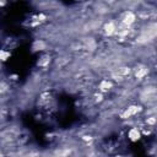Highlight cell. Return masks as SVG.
<instances>
[{
	"instance_id": "obj_11",
	"label": "cell",
	"mask_w": 157,
	"mask_h": 157,
	"mask_svg": "<svg viewBox=\"0 0 157 157\" xmlns=\"http://www.w3.org/2000/svg\"><path fill=\"white\" fill-rule=\"evenodd\" d=\"M16 77H17L16 75H12V76H11V80H16Z\"/></svg>"
},
{
	"instance_id": "obj_6",
	"label": "cell",
	"mask_w": 157,
	"mask_h": 157,
	"mask_svg": "<svg viewBox=\"0 0 157 157\" xmlns=\"http://www.w3.org/2000/svg\"><path fill=\"white\" fill-rule=\"evenodd\" d=\"M112 87H113V83L109 80H102L99 83V91L101 92H108Z\"/></svg>"
},
{
	"instance_id": "obj_10",
	"label": "cell",
	"mask_w": 157,
	"mask_h": 157,
	"mask_svg": "<svg viewBox=\"0 0 157 157\" xmlns=\"http://www.w3.org/2000/svg\"><path fill=\"white\" fill-rule=\"evenodd\" d=\"M146 123L147 124H150V125H153L155 123H156V118L152 115V117H148L147 119H146Z\"/></svg>"
},
{
	"instance_id": "obj_9",
	"label": "cell",
	"mask_w": 157,
	"mask_h": 157,
	"mask_svg": "<svg viewBox=\"0 0 157 157\" xmlns=\"http://www.w3.org/2000/svg\"><path fill=\"white\" fill-rule=\"evenodd\" d=\"M10 56H11V53H10V52H7V50H5V49H0V61H1V63L6 61Z\"/></svg>"
},
{
	"instance_id": "obj_7",
	"label": "cell",
	"mask_w": 157,
	"mask_h": 157,
	"mask_svg": "<svg viewBox=\"0 0 157 157\" xmlns=\"http://www.w3.org/2000/svg\"><path fill=\"white\" fill-rule=\"evenodd\" d=\"M49 63H50V55L49 54H45V55H42L40 56V59L38 60V66H42V67H44V66H47V65H49Z\"/></svg>"
},
{
	"instance_id": "obj_12",
	"label": "cell",
	"mask_w": 157,
	"mask_h": 157,
	"mask_svg": "<svg viewBox=\"0 0 157 157\" xmlns=\"http://www.w3.org/2000/svg\"><path fill=\"white\" fill-rule=\"evenodd\" d=\"M117 157H120V156H117Z\"/></svg>"
},
{
	"instance_id": "obj_5",
	"label": "cell",
	"mask_w": 157,
	"mask_h": 157,
	"mask_svg": "<svg viewBox=\"0 0 157 157\" xmlns=\"http://www.w3.org/2000/svg\"><path fill=\"white\" fill-rule=\"evenodd\" d=\"M147 74H148V67L145 66V65H140L139 69H136V71H135V76H136V78H139V80L144 78Z\"/></svg>"
},
{
	"instance_id": "obj_4",
	"label": "cell",
	"mask_w": 157,
	"mask_h": 157,
	"mask_svg": "<svg viewBox=\"0 0 157 157\" xmlns=\"http://www.w3.org/2000/svg\"><path fill=\"white\" fill-rule=\"evenodd\" d=\"M103 29H104V33H105L107 36H112L113 33H115L117 26H115V23H114L113 21H109V22H107V23L104 25Z\"/></svg>"
},
{
	"instance_id": "obj_3",
	"label": "cell",
	"mask_w": 157,
	"mask_h": 157,
	"mask_svg": "<svg viewBox=\"0 0 157 157\" xmlns=\"http://www.w3.org/2000/svg\"><path fill=\"white\" fill-rule=\"evenodd\" d=\"M135 20H136V16H135V13L131 12V11H125V12L123 13V16H121V23H123L124 26H130V25H132V23L135 22Z\"/></svg>"
},
{
	"instance_id": "obj_1",
	"label": "cell",
	"mask_w": 157,
	"mask_h": 157,
	"mask_svg": "<svg viewBox=\"0 0 157 157\" xmlns=\"http://www.w3.org/2000/svg\"><path fill=\"white\" fill-rule=\"evenodd\" d=\"M141 109H142V108H141L140 105H130V107H128V108L121 113L120 118H121V119H129V118L136 115L137 113H140Z\"/></svg>"
},
{
	"instance_id": "obj_8",
	"label": "cell",
	"mask_w": 157,
	"mask_h": 157,
	"mask_svg": "<svg viewBox=\"0 0 157 157\" xmlns=\"http://www.w3.org/2000/svg\"><path fill=\"white\" fill-rule=\"evenodd\" d=\"M32 48H33V50H43V49H45V43L40 39H36Z\"/></svg>"
},
{
	"instance_id": "obj_2",
	"label": "cell",
	"mask_w": 157,
	"mask_h": 157,
	"mask_svg": "<svg viewBox=\"0 0 157 157\" xmlns=\"http://www.w3.org/2000/svg\"><path fill=\"white\" fill-rule=\"evenodd\" d=\"M141 137H142V132H141V130H140L139 128L132 126V128L129 129V131H128V139H129L130 141L137 142V141L141 140Z\"/></svg>"
}]
</instances>
